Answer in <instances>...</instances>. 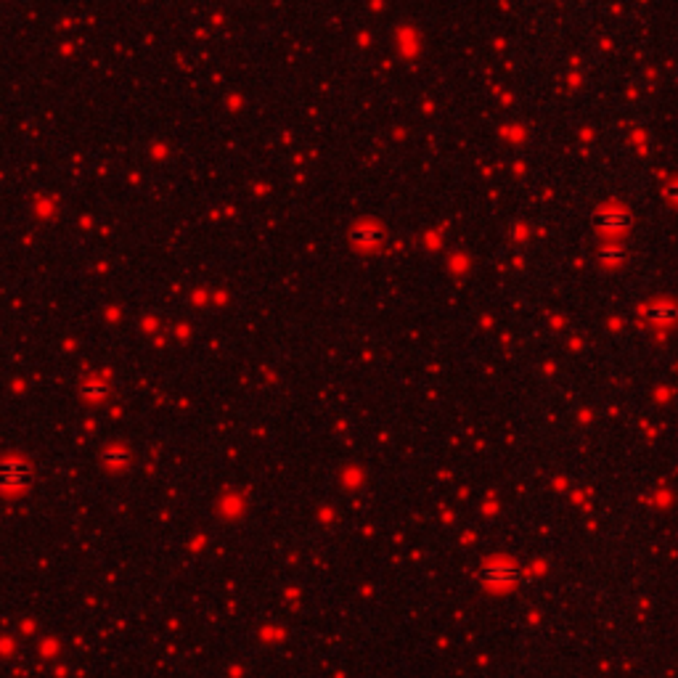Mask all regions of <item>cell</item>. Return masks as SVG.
Listing matches in <instances>:
<instances>
[{
  "label": "cell",
  "instance_id": "cell-3",
  "mask_svg": "<svg viewBox=\"0 0 678 678\" xmlns=\"http://www.w3.org/2000/svg\"><path fill=\"white\" fill-rule=\"evenodd\" d=\"M644 318L652 324H670L678 318V307L673 303H652L644 307Z\"/></svg>",
  "mask_w": 678,
  "mask_h": 678
},
{
  "label": "cell",
  "instance_id": "cell-4",
  "mask_svg": "<svg viewBox=\"0 0 678 678\" xmlns=\"http://www.w3.org/2000/svg\"><path fill=\"white\" fill-rule=\"evenodd\" d=\"M620 257H623V252H620L618 247H615V249H612V247H609V249H601V260H615V263H618Z\"/></svg>",
  "mask_w": 678,
  "mask_h": 678
},
{
  "label": "cell",
  "instance_id": "cell-5",
  "mask_svg": "<svg viewBox=\"0 0 678 678\" xmlns=\"http://www.w3.org/2000/svg\"><path fill=\"white\" fill-rule=\"evenodd\" d=\"M665 193H668L670 199H676V202H678V183H670L668 191H665Z\"/></svg>",
  "mask_w": 678,
  "mask_h": 678
},
{
  "label": "cell",
  "instance_id": "cell-1",
  "mask_svg": "<svg viewBox=\"0 0 678 678\" xmlns=\"http://www.w3.org/2000/svg\"><path fill=\"white\" fill-rule=\"evenodd\" d=\"M30 480V464L24 458H0V490H19Z\"/></svg>",
  "mask_w": 678,
  "mask_h": 678
},
{
  "label": "cell",
  "instance_id": "cell-2",
  "mask_svg": "<svg viewBox=\"0 0 678 678\" xmlns=\"http://www.w3.org/2000/svg\"><path fill=\"white\" fill-rule=\"evenodd\" d=\"M631 225V215L626 210H604L599 215V228L604 233H620Z\"/></svg>",
  "mask_w": 678,
  "mask_h": 678
}]
</instances>
